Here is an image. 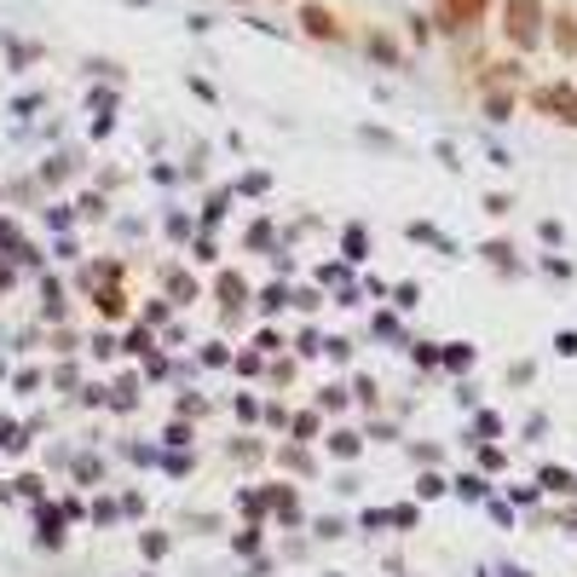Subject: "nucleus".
Masks as SVG:
<instances>
[{
    "mask_svg": "<svg viewBox=\"0 0 577 577\" xmlns=\"http://www.w3.org/2000/svg\"><path fill=\"white\" fill-rule=\"evenodd\" d=\"M543 0H503V35L520 46V53H532L543 41Z\"/></svg>",
    "mask_w": 577,
    "mask_h": 577,
    "instance_id": "nucleus-1",
    "label": "nucleus"
},
{
    "mask_svg": "<svg viewBox=\"0 0 577 577\" xmlns=\"http://www.w3.org/2000/svg\"><path fill=\"white\" fill-rule=\"evenodd\" d=\"M532 110L548 116V121H566V128H577V87H566V82H543V87L532 93Z\"/></svg>",
    "mask_w": 577,
    "mask_h": 577,
    "instance_id": "nucleus-2",
    "label": "nucleus"
},
{
    "mask_svg": "<svg viewBox=\"0 0 577 577\" xmlns=\"http://www.w3.org/2000/svg\"><path fill=\"white\" fill-rule=\"evenodd\" d=\"M491 12V0H439V23L445 30H468V23H480Z\"/></svg>",
    "mask_w": 577,
    "mask_h": 577,
    "instance_id": "nucleus-3",
    "label": "nucleus"
},
{
    "mask_svg": "<svg viewBox=\"0 0 577 577\" xmlns=\"http://www.w3.org/2000/svg\"><path fill=\"white\" fill-rule=\"evenodd\" d=\"M300 30H307L312 41H341L335 12H330V7H318V0H312V7H300Z\"/></svg>",
    "mask_w": 577,
    "mask_h": 577,
    "instance_id": "nucleus-4",
    "label": "nucleus"
},
{
    "mask_svg": "<svg viewBox=\"0 0 577 577\" xmlns=\"http://www.w3.org/2000/svg\"><path fill=\"white\" fill-rule=\"evenodd\" d=\"M555 30H548V41H555V53L560 58H577V18L571 12H560V18H548Z\"/></svg>",
    "mask_w": 577,
    "mask_h": 577,
    "instance_id": "nucleus-5",
    "label": "nucleus"
}]
</instances>
